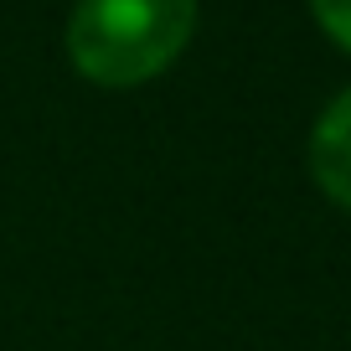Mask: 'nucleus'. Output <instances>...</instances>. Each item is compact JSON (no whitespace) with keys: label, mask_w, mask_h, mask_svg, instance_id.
Masks as SVG:
<instances>
[{"label":"nucleus","mask_w":351,"mask_h":351,"mask_svg":"<svg viewBox=\"0 0 351 351\" xmlns=\"http://www.w3.org/2000/svg\"><path fill=\"white\" fill-rule=\"evenodd\" d=\"M197 26V0H77L67 52L83 77L134 88L181 57Z\"/></svg>","instance_id":"f257e3e1"},{"label":"nucleus","mask_w":351,"mask_h":351,"mask_svg":"<svg viewBox=\"0 0 351 351\" xmlns=\"http://www.w3.org/2000/svg\"><path fill=\"white\" fill-rule=\"evenodd\" d=\"M310 171H315L320 191L341 207H351V88L341 99L326 104L310 134Z\"/></svg>","instance_id":"f03ea898"},{"label":"nucleus","mask_w":351,"mask_h":351,"mask_svg":"<svg viewBox=\"0 0 351 351\" xmlns=\"http://www.w3.org/2000/svg\"><path fill=\"white\" fill-rule=\"evenodd\" d=\"M310 11H315V21L326 26L330 42L351 52V0H310Z\"/></svg>","instance_id":"7ed1b4c3"}]
</instances>
